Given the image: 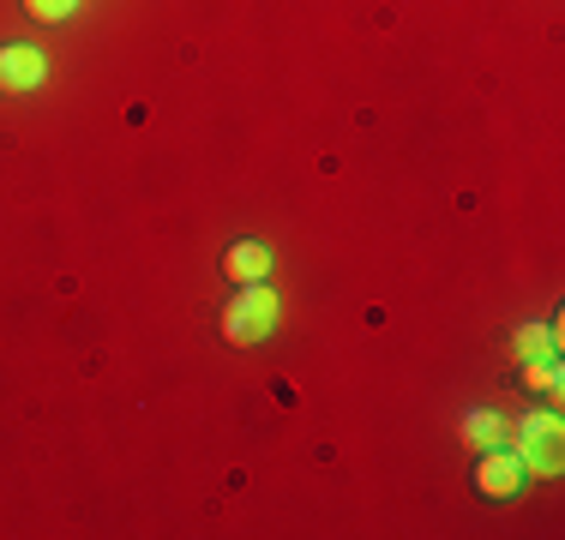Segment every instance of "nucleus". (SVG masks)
Returning a JSON list of instances; mask_svg holds the SVG:
<instances>
[{"label": "nucleus", "mask_w": 565, "mask_h": 540, "mask_svg": "<svg viewBox=\"0 0 565 540\" xmlns=\"http://www.w3.org/2000/svg\"><path fill=\"white\" fill-rule=\"evenodd\" d=\"M277 331V294L265 282H241V294L223 306V336L235 348H253Z\"/></svg>", "instance_id": "nucleus-1"}, {"label": "nucleus", "mask_w": 565, "mask_h": 540, "mask_svg": "<svg viewBox=\"0 0 565 540\" xmlns=\"http://www.w3.org/2000/svg\"><path fill=\"white\" fill-rule=\"evenodd\" d=\"M511 451H518L523 475H559V421H554V414H535V421H523Z\"/></svg>", "instance_id": "nucleus-2"}, {"label": "nucleus", "mask_w": 565, "mask_h": 540, "mask_svg": "<svg viewBox=\"0 0 565 540\" xmlns=\"http://www.w3.org/2000/svg\"><path fill=\"white\" fill-rule=\"evenodd\" d=\"M523 480H530V475H523L518 451H500V444H493V451H481V463H476V493L481 498H511Z\"/></svg>", "instance_id": "nucleus-3"}, {"label": "nucleus", "mask_w": 565, "mask_h": 540, "mask_svg": "<svg viewBox=\"0 0 565 540\" xmlns=\"http://www.w3.org/2000/svg\"><path fill=\"white\" fill-rule=\"evenodd\" d=\"M43 78H49L43 48H31V43H7V48H0V90H36Z\"/></svg>", "instance_id": "nucleus-4"}, {"label": "nucleus", "mask_w": 565, "mask_h": 540, "mask_svg": "<svg viewBox=\"0 0 565 540\" xmlns=\"http://www.w3.org/2000/svg\"><path fill=\"white\" fill-rule=\"evenodd\" d=\"M223 270H228V282H265L271 277V247H259V240H235V247L223 252Z\"/></svg>", "instance_id": "nucleus-5"}, {"label": "nucleus", "mask_w": 565, "mask_h": 540, "mask_svg": "<svg viewBox=\"0 0 565 540\" xmlns=\"http://www.w3.org/2000/svg\"><path fill=\"white\" fill-rule=\"evenodd\" d=\"M463 439L476 444V451H493V444L505 439V421L493 409H476V414H463Z\"/></svg>", "instance_id": "nucleus-6"}, {"label": "nucleus", "mask_w": 565, "mask_h": 540, "mask_svg": "<svg viewBox=\"0 0 565 540\" xmlns=\"http://www.w3.org/2000/svg\"><path fill=\"white\" fill-rule=\"evenodd\" d=\"M523 385H530V390H542V397H554V390H559V360H554V355L523 360Z\"/></svg>", "instance_id": "nucleus-7"}, {"label": "nucleus", "mask_w": 565, "mask_h": 540, "mask_svg": "<svg viewBox=\"0 0 565 540\" xmlns=\"http://www.w3.org/2000/svg\"><path fill=\"white\" fill-rule=\"evenodd\" d=\"M554 331H535V324H530V331H518V355L523 360H542V355H554Z\"/></svg>", "instance_id": "nucleus-8"}, {"label": "nucleus", "mask_w": 565, "mask_h": 540, "mask_svg": "<svg viewBox=\"0 0 565 540\" xmlns=\"http://www.w3.org/2000/svg\"><path fill=\"white\" fill-rule=\"evenodd\" d=\"M73 7H78V0H24V12H31V19H43V24L73 19Z\"/></svg>", "instance_id": "nucleus-9"}]
</instances>
